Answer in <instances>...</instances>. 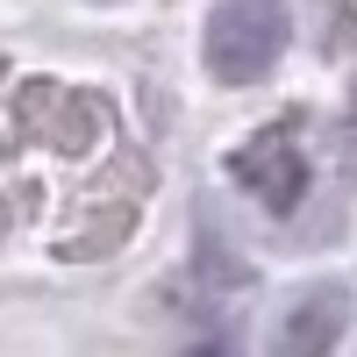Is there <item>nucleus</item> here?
Returning <instances> with one entry per match:
<instances>
[{
	"mask_svg": "<svg viewBox=\"0 0 357 357\" xmlns=\"http://www.w3.org/2000/svg\"><path fill=\"white\" fill-rule=\"evenodd\" d=\"M286 43H293L286 0H215L200 29V65L215 86H257L286 57Z\"/></svg>",
	"mask_w": 357,
	"mask_h": 357,
	"instance_id": "f257e3e1",
	"label": "nucleus"
},
{
	"mask_svg": "<svg viewBox=\"0 0 357 357\" xmlns=\"http://www.w3.org/2000/svg\"><path fill=\"white\" fill-rule=\"evenodd\" d=\"M229 178L250 186V200H264L272 215H293L301 193H307V151L286 129H264V136L243 143V151H229Z\"/></svg>",
	"mask_w": 357,
	"mask_h": 357,
	"instance_id": "f03ea898",
	"label": "nucleus"
},
{
	"mask_svg": "<svg viewBox=\"0 0 357 357\" xmlns=\"http://www.w3.org/2000/svg\"><path fill=\"white\" fill-rule=\"evenodd\" d=\"M350 329V286L314 279L307 293H293V307L279 314L272 329V357H329Z\"/></svg>",
	"mask_w": 357,
	"mask_h": 357,
	"instance_id": "7ed1b4c3",
	"label": "nucleus"
},
{
	"mask_svg": "<svg viewBox=\"0 0 357 357\" xmlns=\"http://www.w3.org/2000/svg\"><path fill=\"white\" fill-rule=\"evenodd\" d=\"M193 357H229V350H222V343H207V350H193Z\"/></svg>",
	"mask_w": 357,
	"mask_h": 357,
	"instance_id": "20e7f679",
	"label": "nucleus"
},
{
	"mask_svg": "<svg viewBox=\"0 0 357 357\" xmlns=\"http://www.w3.org/2000/svg\"><path fill=\"white\" fill-rule=\"evenodd\" d=\"M93 8H122V0H93Z\"/></svg>",
	"mask_w": 357,
	"mask_h": 357,
	"instance_id": "39448f33",
	"label": "nucleus"
}]
</instances>
